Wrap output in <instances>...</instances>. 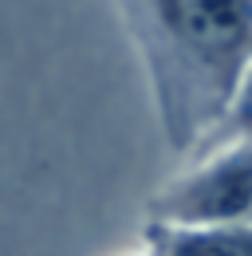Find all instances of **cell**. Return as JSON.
Listing matches in <instances>:
<instances>
[{
  "label": "cell",
  "mask_w": 252,
  "mask_h": 256,
  "mask_svg": "<svg viewBox=\"0 0 252 256\" xmlns=\"http://www.w3.org/2000/svg\"><path fill=\"white\" fill-rule=\"evenodd\" d=\"M174 154H197L228 118L252 64V0H114Z\"/></svg>",
  "instance_id": "obj_1"
},
{
  "label": "cell",
  "mask_w": 252,
  "mask_h": 256,
  "mask_svg": "<svg viewBox=\"0 0 252 256\" xmlns=\"http://www.w3.org/2000/svg\"><path fill=\"white\" fill-rule=\"evenodd\" d=\"M146 213L150 224H252V138L201 150Z\"/></svg>",
  "instance_id": "obj_2"
},
{
  "label": "cell",
  "mask_w": 252,
  "mask_h": 256,
  "mask_svg": "<svg viewBox=\"0 0 252 256\" xmlns=\"http://www.w3.org/2000/svg\"><path fill=\"white\" fill-rule=\"evenodd\" d=\"M150 256H252V224H150Z\"/></svg>",
  "instance_id": "obj_3"
},
{
  "label": "cell",
  "mask_w": 252,
  "mask_h": 256,
  "mask_svg": "<svg viewBox=\"0 0 252 256\" xmlns=\"http://www.w3.org/2000/svg\"><path fill=\"white\" fill-rule=\"evenodd\" d=\"M236 138H252V64L244 71V83H240V91H236V102H232V110H228V118L217 126V134L209 138V146H217V142H236ZM205 146V150H209ZM201 154V150H197Z\"/></svg>",
  "instance_id": "obj_4"
},
{
  "label": "cell",
  "mask_w": 252,
  "mask_h": 256,
  "mask_svg": "<svg viewBox=\"0 0 252 256\" xmlns=\"http://www.w3.org/2000/svg\"><path fill=\"white\" fill-rule=\"evenodd\" d=\"M134 256H150V252H146V248H142V252H134Z\"/></svg>",
  "instance_id": "obj_5"
}]
</instances>
